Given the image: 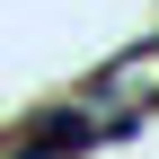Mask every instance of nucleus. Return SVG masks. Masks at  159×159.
<instances>
[{"mask_svg": "<svg viewBox=\"0 0 159 159\" xmlns=\"http://www.w3.org/2000/svg\"><path fill=\"white\" fill-rule=\"evenodd\" d=\"M97 133H106V124H89V115H53L35 142H18V159H71V150H89Z\"/></svg>", "mask_w": 159, "mask_h": 159, "instance_id": "f257e3e1", "label": "nucleus"}]
</instances>
